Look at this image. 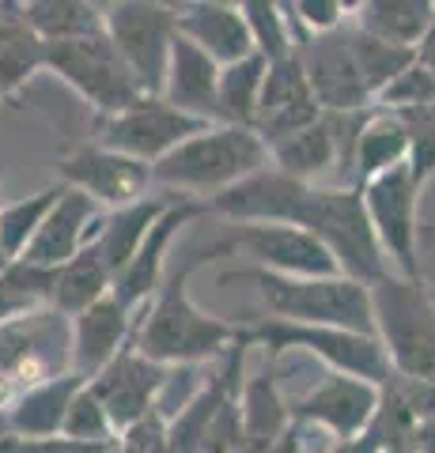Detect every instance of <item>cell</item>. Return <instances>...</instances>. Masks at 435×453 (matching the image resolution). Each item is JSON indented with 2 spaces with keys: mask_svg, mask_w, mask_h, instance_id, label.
Listing matches in <instances>:
<instances>
[{
  "mask_svg": "<svg viewBox=\"0 0 435 453\" xmlns=\"http://www.w3.org/2000/svg\"><path fill=\"white\" fill-rule=\"evenodd\" d=\"M178 8V35L201 46L220 68L238 65L254 57V38L243 16V4H228V0H190Z\"/></svg>",
  "mask_w": 435,
  "mask_h": 453,
  "instance_id": "7402d4cb",
  "label": "cell"
},
{
  "mask_svg": "<svg viewBox=\"0 0 435 453\" xmlns=\"http://www.w3.org/2000/svg\"><path fill=\"white\" fill-rule=\"evenodd\" d=\"M231 250H243L254 257L258 268H269L276 276H296V280H315V276H341L333 253L318 242L311 231L291 223H235L228 234Z\"/></svg>",
  "mask_w": 435,
  "mask_h": 453,
  "instance_id": "4fadbf2b",
  "label": "cell"
},
{
  "mask_svg": "<svg viewBox=\"0 0 435 453\" xmlns=\"http://www.w3.org/2000/svg\"><path fill=\"white\" fill-rule=\"evenodd\" d=\"M238 333L250 348H265L269 359H280L284 351H307L315 356L326 371L353 374L375 386H386L394 378V366L378 336L368 333H348V329H330V325H296L280 318H254L243 321Z\"/></svg>",
  "mask_w": 435,
  "mask_h": 453,
  "instance_id": "5b68a950",
  "label": "cell"
},
{
  "mask_svg": "<svg viewBox=\"0 0 435 453\" xmlns=\"http://www.w3.org/2000/svg\"><path fill=\"white\" fill-rule=\"evenodd\" d=\"M46 73L58 76L65 88H73L95 110V118H118L140 98H148L106 31L46 46Z\"/></svg>",
  "mask_w": 435,
  "mask_h": 453,
  "instance_id": "52a82bcc",
  "label": "cell"
},
{
  "mask_svg": "<svg viewBox=\"0 0 435 453\" xmlns=\"http://www.w3.org/2000/svg\"><path fill=\"white\" fill-rule=\"evenodd\" d=\"M416 431H420V419L413 416V408L401 401L394 386H383L375 419L368 427V434L378 442V449H413L416 446Z\"/></svg>",
  "mask_w": 435,
  "mask_h": 453,
  "instance_id": "d590c367",
  "label": "cell"
},
{
  "mask_svg": "<svg viewBox=\"0 0 435 453\" xmlns=\"http://www.w3.org/2000/svg\"><path fill=\"white\" fill-rule=\"evenodd\" d=\"M0 453H114V446H88V442H73V438H16L8 434L0 442Z\"/></svg>",
  "mask_w": 435,
  "mask_h": 453,
  "instance_id": "60d3db41",
  "label": "cell"
},
{
  "mask_svg": "<svg viewBox=\"0 0 435 453\" xmlns=\"http://www.w3.org/2000/svg\"><path fill=\"white\" fill-rule=\"evenodd\" d=\"M19 12L42 46L76 42L106 31L103 4H88V0H27V4H19Z\"/></svg>",
  "mask_w": 435,
  "mask_h": 453,
  "instance_id": "f546056e",
  "label": "cell"
},
{
  "mask_svg": "<svg viewBox=\"0 0 435 453\" xmlns=\"http://www.w3.org/2000/svg\"><path fill=\"white\" fill-rule=\"evenodd\" d=\"M307 189H311L307 181L280 174V170L269 163L265 170L243 178L238 186H231L228 193H220L205 204H208V216L228 219L231 226L235 223H291L296 226Z\"/></svg>",
  "mask_w": 435,
  "mask_h": 453,
  "instance_id": "d6986e66",
  "label": "cell"
},
{
  "mask_svg": "<svg viewBox=\"0 0 435 453\" xmlns=\"http://www.w3.org/2000/svg\"><path fill=\"white\" fill-rule=\"evenodd\" d=\"M269 163L280 174L307 181V186H318V178L337 174V144H333V129L330 118L315 121L311 129H303L296 136H284L269 148Z\"/></svg>",
  "mask_w": 435,
  "mask_h": 453,
  "instance_id": "4dcf8cb0",
  "label": "cell"
},
{
  "mask_svg": "<svg viewBox=\"0 0 435 453\" xmlns=\"http://www.w3.org/2000/svg\"><path fill=\"white\" fill-rule=\"evenodd\" d=\"M409 129V170L416 174V181L435 178V106L413 110V113H398Z\"/></svg>",
  "mask_w": 435,
  "mask_h": 453,
  "instance_id": "ab89813d",
  "label": "cell"
},
{
  "mask_svg": "<svg viewBox=\"0 0 435 453\" xmlns=\"http://www.w3.org/2000/svg\"><path fill=\"white\" fill-rule=\"evenodd\" d=\"M238 453H273V446H261V442H243Z\"/></svg>",
  "mask_w": 435,
  "mask_h": 453,
  "instance_id": "7dc6e473",
  "label": "cell"
},
{
  "mask_svg": "<svg viewBox=\"0 0 435 453\" xmlns=\"http://www.w3.org/2000/svg\"><path fill=\"white\" fill-rule=\"evenodd\" d=\"M213 121H201L193 113L175 110L167 98H140L136 106H129L118 118H99L95 121V144H103L110 151L133 155V159L156 166L167 159L178 144H186L190 136L205 133Z\"/></svg>",
  "mask_w": 435,
  "mask_h": 453,
  "instance_id": "8fae6325",
  "label": "cell"
},
{
  "mask_svg": "<svg viewBox=\"0 0 435 453\" xmlns=\"http://www.w3.org/2000/svg\"><path fill=\"white\" fill-rule=\"evenodd\" d=\"M353 27L390 46L420 50L435 27V0H363L353 8Z\"/></svg>",
  "mask_w": 435,
  "mask_h": 453,
  "instance_id": "484cf974",
  "label": "cell"
},
{
  "mask_svg": "<svg viewBox=\"0 0 435 453\" xmlns=\"http://www.w3.org/2000/svg\"><path fill=\"white\" fill-rule=\"evenodd\" d=\"M409 163V129L398 113H386V110H375L368 113L356 140V159H353V189L371 186L375 178L390 174Z\"/></svg>",
  "mask_w": 435,
  "mask_h": 453,
  "instance_id": "d4e9b609",
  "label": "cell"
},
{
  "mask_svg": "<svg viewBox=\"0 0 435 453\" xmlns=\"http://www.w3.org/2000/svg\"><path fill=\"white\" fill-rule=\"evenodd\" d=\"M386 386L398 389V396L413 408V416H416L420 423H431V419H435V381H420V378H401V374H394V378L386 381Z\"/></svg>",
  "mask_w": 435,
  "mask_h": 453,
  "instance_id": "b9f144b4",
  "label": "cell"
},
{
  "mask_svg": "<svg viewBox=\"0 0 435 453\" xmlns=\"http://www.w3.org/2000/svg\"><path fill=\"white\" fill-rule=\"evenodd\" d=\"M103 12L106 35L133 68L136 83L148 98H159L178 38V8L159 0H118V4H103Z\"/></svg>",
  "mask_w": 435,
  "mask_h": 453,
  "instance_id": "ba28073f",
  "label": "cell"
},
{
  "mask_svg": "<svg viewBox=\"0 0 435 453\" xmlns=\"http://www.w3.org/2000/svg\"><path fill=\"white\" fill-rule=\"evenodd\" d=\"M269 76L265 57H246L238 65H228L220 73V125H238V129H254L258 103Z\"/></svg>",
  "mask_w": 435,
  "mask_h": 453,
  "instance_id": "1f68e13d",
  "label": "cell"
},
{
  "mask_svg": "<svg viewBox=\"0 0 435 453\" xmlns=\"http://www.w3.org/2000/svg\"><path fill=\"white\" fill-rule=\"evenodd\" d=\"M216 283H254L258 299L265 306V318L296 321V325H330V329L368 333L375 336V306L371 288L348 276H276L269 268L246 265L220 273Z\"/></svg>",
  "mask_w": 435,
  "mask_h": 453,
  "instance_id": "7a4b0ae2",
  "label": "cell"
},
{
  "mask_svg": "<svg viewBox=\"0 0 435 453\" xmlns=\"http://www.w3.org/2000/svg\"><path fill=\"white\" fill-rule=\"evenodd\" d=\"M228 253H235L231 242L228 238H216V242H208L205 250L193 253L190 261H182L178 268L167 273L159 295L148 303L144 314L136 318L140 356L156 359L163 366H201V363L223 359L235 348L238 325L208 314L190 295L193 273L216 257H228Z\"/></svg>",
  "mask_w": 435,
  "mask_h": 453,
  "instance_id": "6da1fadb",
  "label": "cell"
},
{
  "mask_svg": "<svg viewBox=\"0 0 435 453\" xmlns=\"http://www.w3.org/2000/svg\"><path fill=\"white\" fill-rule=\"evenodd\" d=\"M416 53H420V65L431 68V73H435V27H431V35L424 38V46H420Z\"/></svg>",
  "mask_w": 435,
  "mask_h": 453,
  "instance_id": "bcb514c9",
  "label": "cell"
},
{
  "mask_svg": "<svg viewBox=\"0 0 435 453\" xmlns=\"http://www.w3.org/2000/svg\"><path fill=\"white\" fill-rule=\"evenodd\" d=\"M65 438H73V442H88V446H114L118 442V431L114 423H110L103 401L91 393V386H83L80 396L68 408V419L61 427Z\"/></svg>",
  "mask_w": 435,
  "mask_h": 453,
  "instance_id": "8d00e7d4",
  "label": "cell"
},
{
  "mask_svg": "<svg viewBox=\"0 0 435 453\" xmlns=\"http://www.w3.org/2000/svg\"><path fill=\"white\" fill-rule=\"evenodd\" d=\"M73 371V321L53 306L0 325V374L27 393Z\"/></svg>",
  "mask_w": 435,
  "mask_h": 453,
  "instance_id": "9c48e42d",
  "label": "cell"
},
{
  "mask_svg": "<svg viewBox=\"0 0 435 453\" xmlns=\"http://www.w3.org/2000/svg\"><path fill=\"white\" fill-rule=\"evenodd\" d=\"M220 73L223 68L201 46H193L190 38L178 35L159 98H167L182 113H193L201 121L220 125Z\"/></svg>",
  "mask_w": 435,
  "mask_h": 453,
  "instance_id": "603a6c76",
  "label": "cell"
},
{
  "mask_svg": "<svg viewBox=\"0 0 435 453\" xmlns=\"http://www.w3.org/2000/svg\"><path fill=\"white\" fill-rule=\"evenodd\" d=\"M348 46H353V57H356V65H360V76H363V83H368V91H371V103H375L378 91H386L390 83H394L405 73V68H413L420 61L416 50L390 46V42L375 38L368 31H360V27H353V23H348Z\"/></svg>",
  "mask_w": 435,
  "mask_h": 453,
  "instance_id": "836d02e7",
  "label": "cell"
},
{
  "mask_svg": "<svg viewBox=\"0 0 435 453\" xmlns=\"http://www.w3.org/2000/svg\"><path fill=\"white\" fill-rule=\"evenodd\" d=\"M8 265H12V261L4 257V246H0V273H4V268H8Z\"/></svg>",
  "mask_w": 435,
  "mask_h": 453,
  "instance_id": "681fc988",
  "label": "cell"
},
{
  "mask_svg": "<svg viewBox=\"0 0 435 453\" xmlns=\"http://www.w3.org/2000/svg\"><path fill=\"white\" fill-rule=\"evenodd\" d=\"M420 193L424 186L416 181L409 163L363 186V204H368L375 238L386 261L394 265V273L405 280H424V268H420Z\"/></svg>",
  "mask_w": 435,
  "mask_h": 453,
  "instance_id": "30bf717a",
  "label": "cell"
},
{
  "mask_svg": "<svg viewBox=\"0 0 435 453\" xmlns=\"http://www.w3.org/2000/svg\"><path fill=\"white\" fill-rule=\"evenodd\" d=\"M208 216V204L205 201H193V196H175L171 208L159 216V223L148 231L144 246L136 250V257L129 261V268L118 276L114 283V295L133 310V314H144L148 303L159 295L163 280H167V253H171V242L178 238L182 226H190L193 219Z\"/></svg>",
  "mask_w": 435,
  "mask_h": 453,
  "instance_id": "e0dca14e",
  "label": "cell"
},
{
  "mask_svg": "<svg viewBox=\"0 0 435 453\" xmlns=\"http://www.w3.org/2000/svg\"><path fill=\"white\" fill-rule=\"evenodd\" d=\"M269 166V144L254 129L238 125H208L205 133L190 136L156 166V186L193 201H213L228 193L243 178Z\"/></svg>",
  "mask_w": 435,
  "mask_h": 453,
  "instance_id": "3957f363",
  "label": "cell"
},
{
  "mask_svg": "<svg viewBox=\"0 0 435 453\" xmlns=\"http://www.w3.org/2000/svg\"><path fill=\"white\" fill-rule=\"evenodd\" d=\"M106 208H99L88 193L68 189L61 193V201L53 204V211L42 223V231L35 234V242L27 246L19 261L27 265H42V268H61L76 257L83 246H91L103 231Z\"/></svg>",
  "mask_w": 435,
  "mask_h": 453,
  "instance_id": "ffe728a7",
  "label": "cell"
},
{
  "mask_svg": "<svg viewBox=\"0 0 435 453\" xmlns=\"http://www.w3.org/2000/svg\"><path fill=\"white\" fill-rule=\"evenodd\" d=\"M318 98L311 91V80L303 73L299 53H291L288 61L269 65V76H265V91L258 103V118H254V133L265 144H276L284 136H296L303 129H311L315 121H322Z\"/></svg>",
  "mask_w": 435,
  "mask_h": 453,
  "instance_id": "ac0fdd59",
  "label": "cell"
},
{
  "mask_svg": "<svg viewBox=\"0 0 435 453\" xmlns=\"http://www.w3.org/2000/svg\"><path fill=\"white\" fill-rule=\"evenodd\" d=\"M416 453H435V419L431 423H420V431H416Z\"/></svg>",
  "mask_w": 435,
  "mask_h": 453,
  "instance_id": "f6af8a7d",
  "label": "cell"
},
{
  "mask_svg": "<svg viewBox=\"0 0 435 453\" xmlns=\"http://www.w3.org/2000/svg\"><path fill=\"white\" fill-rule=\"evenodd\" d=\"M330 453H383L378 442L371 434H360V438H341V442H333Z\"/></svg>",
  "mask_w": 435,
  "mask_h": 453,
  "instance_id": "ee69618b",
  "label": "cell"
},
{
  "mask_svg": "<svg viewBox=\"0 0 435 453\" xmlns=\"http://www.w3.org/2000/svg\"><path fill=\"white\" fill-rule=\"evenodd\" d=\"M299 61L311 80V91L318 98L322 113H360L371 110V91L360 76V65L348 46V27L333 35H311L299 38Z\"/></svg>",
  "mask_w": 435,
  "mask_h": 453,
  "instance_id": "9a60e30c",
  "label": "cell"
},
{
  "mask_svg": "<svg viewBox=\"0 0 435 453\" xmlns=\"http://www.w3.org/2000/svg\"><path fill=\"white\" fill-rule=\"evenodd\" d=\"M356 4H345V0H296V4H284L288 19L303 27L299 38H311V35H333V31H345L353 23V12Z\"/></svg>",
  "mask_w": 435,
  "mask_h": 453,
  "instance_id": "f35d334b",
  "label": "cell"
},
{
  "mask_svg": "<svg viewBox=\"0 0 435 453\" xmlns=\"http://www.w3.org/2000/svg\"><path fill=\"white\" fill-rule=\"evenodd\" d=\"M58 181L68 189L88 193L99 208L118 211V208L148 201L151 189H156V170L133 159V155L110 151L91 140V144H80L68 155H61Z\"/></svg>",
  "mask_w": 435,
  "mask_h": 453,
  "instance_id": "7c38bea8",
  "label": "cell"
},
{
  "mask_svg": "<svg viewBox=\"0 0 435 453\" xmlns=\"http://www.w3.org/2000/svg\"><path fill=\"white\" fill-rule=\"evenodd\" d=\"M243 16L250 27V38H254V53L265 57L269 65L288 61L299 50V38L291 31L284 4H276V0H243Z\"/></svg>",
  "mask_w": 435,
  "mask_h": 453,
  "instance_id": "e575fe53",
  "label": "cell"
},
{
  "mask_svg": "<svg viewBox=\"0 0 435 453\" xmlns=\"http://www.w3.org/2000/svg\"><path fill=\"white\" fill-rule=\"evenodd\" d=\"M110 291H114V273H110V265L103 261L99 246L91 242V246H83L68 265L58 268V283H53L50 306L73 321V318L83 314V310L103 303Z\"/></svg>",
  "mask_w": 435,
  "mask_h": 453,
  "instance_id": "f1b7e54d",
  "label": "cell"
},
{
  "mask_svg": "<svg viewBox=\"0 0 435 453\" xmlns=\"http://www.w3.org/2000/svg\"><path fill=\"white\" fill-rule=\"evenodd\" d=\"M8 434H12V427H8V416H0V442H4Z\"/></svg>",
  "mask_w": 435,
  "mask_h": 453,
  "instance_id": "c3c4849f",
  "label": "cell"
},
{
  "mask_svg": "<svg viewBox=\"0 0 435 453\" xmlns=\"http://www.w3.org/2000/svg\"><path fill=\"white\" fill-rule=\"evenodd\" d=\"M175 371L178 366H163L156 359L140 356V348L133 340V344L91 381V393L103 401L110 423H114V431L121 434V431L136 427L140 419H148L151 412H156L159 396H163L167 386H171Z\"/></svg>",
  "mask_w": 435,
  "mask_h": 453,
  "instance_id": "5bb4252c",
  "label": "cell"
},
{
  "mask_svg": "<svg viewBox=\"0 0 435 453\" xmlns=\"http://www.w3.org/2000/svg\"><path fill=\"white\" fill-rule=\"evenodd\" d=\"M383 453H416V449H383Z\"/></svg>",
  "mask_w": 435,
  "mask_h": 453,
  "instance_id": "f907efd6",
  "label": "cell"
},
{
  "mask_svg": "<svg viewBox=\"0 0 435 453\" xmlns=\"http://www.w3.org/2000/svg\"><path fill=\"white\" fill-rule=\"evenodd\" d=\"M378 396H383V386H375V381L326 371V378L315 389H307L291 404V419L322 427L333 438H360L371 427Z\"/></svg>",
  "mask_w": 435,
  "mask_h": 453,
  "instance_id": "2e32d148",
  "label": "cell"
},
{
  "mask_svg": "<svg viewBox=\"0 0 435 453\" xmlns=\"http://www.w3.org/2000/svg\"><path fill=\"white\" fill-rule=\"evenodd\" d=\"M83 386H91V381L76 371H68V374L42 381L35 389H27L16 401V408L8 412L12 434L16 438H58L68 419V408H73Z\"/></svg>",
  "mask_w": 435,
  "mask_h": 453,
  "instance_id": "cb8c5ba5",
  "label": "cell"
},
{
  "mask_svg": "<svg viewBox=\"0 0 435 453\" xmlns=\"http://www.w3.org/2000/svg\"><path fill=\"white\" fill-rule=\"evenodd\" d=\"M175 196H148V201L140 204H129V208H118V211H106L103 219V231L95 238V246H99L103 261L110 265V273H114V283L118 276L129 268V261L136 257V250L144 246L148 231L159 223V216L167 208H171Z\"/></svg>",
  "mask_w": 435,
  "mask_h": 453,
  "instance_id": "83f0119b",
  "label": "cell"
},
{
  "mask_svg": "<svg viewBox=\"0 0 435 453\" xmlns=\"http://www.w3.org/2000/svg\"><path fill=\"white\" fill-rule=\"evenodd\" d=\"M65 186H46L31 196H19V201L12 204H0V246H4V257L8 261H19L27 246L35 242V234L42 231V223L53 211V204L61 201Z\"/></svg>",
  "mask_w": 435,
  "mask_h": 453,
  "instance_id": "d6a6232c",
  "label": "cell"
},
{
  "mask_svg": "<svg viewBox=\"0 0 435 453\" xmlns=\"http://www.w3.org/2000/svg\"><path fill=\"white\" fill-rule=\"evenodd\" d=\"M35 310H46L38 299H31L16 280H12L8 273H0V325H12V321H19L27 314H35Z\"/></svg>",
  "mask_w": 435,
  "mask_h": 453,
  "instance_id": "7bdbcfd3",
  "label": "cell"
},
{
  "mask_svg": "<svg viewBox=\"0 0 435 453\" xmlns=\"http://www.w3.org/2000/svg\"><path fill=\"white\" fill-rule=\"evenodd\" d=\"M296 226L311 231L333 253L341 276L356 283H378L390 276V261L375 238V226L363 204V189L348 186H311L299 204Z\"/></svg>",
  "mask_w": 435,
  "mask_h": 453,
  "instance_id": "277c9868",
  "label": "cell"
},
{
  "mask_svg": "<svg viewBox=\"0 0 435 453\" xmlns=\"http://www.w3.org/2000/svg\"><path fill=\"white\" fill-rule=\"evenodd\" d=\"M136 318L114 291L73 318V371L95 381L136 340Z\"/></svg>",
  "mask_w": 435,
  "mask_h": 453,
  "instance_id": "44dd1931",
  "label": "cell"
},
{
  "mask_svg": "<svg viewBox=\"0 0 435 453\" xmlns=\"http://www.w3.org/2000/svg\"><path fill=\"white\" fill-rule=\"evenodd\" d=\"M371 306L375 336L383 340L394 374L435 381V295L428 280L390 273L371 283Z\"/></svg>",
  "mask_w": 435,
  "mask_h": 453,
  "instance_id": "8992f818",
  "label": "cell"
},
{
  "mask_svg": "<svg viewBox=\"0 0 435 453\" xmlns=\"http://www.w3.org/2000/svg\"><path fill=\"white\" fill-rule=\"evenodd\" d=\"M238 408H243V434H246V442L276 446V438L291 427V404L284 401V393H280L276 359L265 356L261 371H254L243 381Z\"/></svg>",
  "mask_w": 435,
  "mask_h": 453,
  "instance_id": "4316f807",
  "label": "cell"
},
{
  "mask_svg": "<svg viewBox=\"0 0 435 453\" xmlns=\"http://www.w3.org/2000/svg\"><path fill=\"white\" fill-rule=\"evenodd\" d=\"M424 106H435V73L420 61L413 68H405L386 91L375 95V110H386V113H413Z\"/></svg>",
  "mask_w": 435,
  "mask_h": 453,
  "instance_id": "74e56055",
  "label": "cell"
}]
</instances>
